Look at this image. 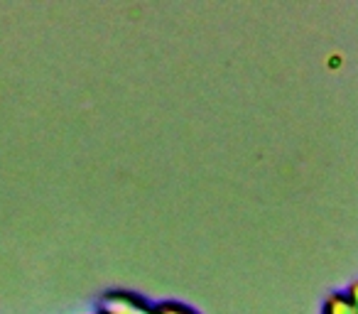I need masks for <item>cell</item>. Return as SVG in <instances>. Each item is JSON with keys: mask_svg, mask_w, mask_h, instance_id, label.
I'll use <instances>...</instances> for the list:
<instances>
[{"mask_svg": "<svg viewBox=\"0 0 358 314\" xmlns=\"http://www.w3.org/2000/svg\"><path fill=\"white\" fill-rule=\"evenodd\" d=\"M99 314H123V312H118V309H110V307H101Z\"/></svg>", "mask_w": 358, "mask_h": 314, "instance_id": "cell-5", "label": "cell"}, {"mask_svg": "<svg viewBox=\"0 0 358 314\" xmlns=\"http://www.w3.org/2000/svg\"><path fill=\"white\" fill-rule=\"evenodd\" d=\"M150 314H199V312L182 302H159V304H152Z\"/></svg>", "mask_w": 358, "mask_h": 314, "instance_id": "cell-3", "label": "cell"}, {"mask_svg": "<svg viewBox=\"0 0 358 314\" xmlns=\"http://www.w3.org/2000/svg\"><path fill=\"white\" fill-rule=\"evenodd\" d=\"M346 297L351 299V304L356 307V312H358V280L356 283H351L348 285V290H346Z\"/></svg>", "mask_w": 358, "mask_h": 314, "instance_id": "cell-4", "label": "cell"}, {"mask_svg": "<svg viewBox=\"0 0 358 314\" xmlns=\"http://www.w3.org/2000/svg\"><path fill=\"white\" fill-rule=\"evenodd\" d=\"M103 307L118 309L123 314H150L152 304H148L133 292H108L103 299Z\"/></svg>", "mask_w": 358, "mask_h": 314, "instance_id": "cell-1", "label": "cell"}, {"mask_svg": "<svg viewBox=\"0 0 358 314\" xmlns=\"http://www.w3.org/2000/svg\"><path fill=\"white\" fill-rule=\"evenodd\" d=\"M322 314H358V312L351 304V299L346 297V292H334V294H329L327 302H324Z\"/></svg>", "mask_w": 358, "mask_h": 314, "instance_id": "cell-2", "label": "cell"}]
</instances>
